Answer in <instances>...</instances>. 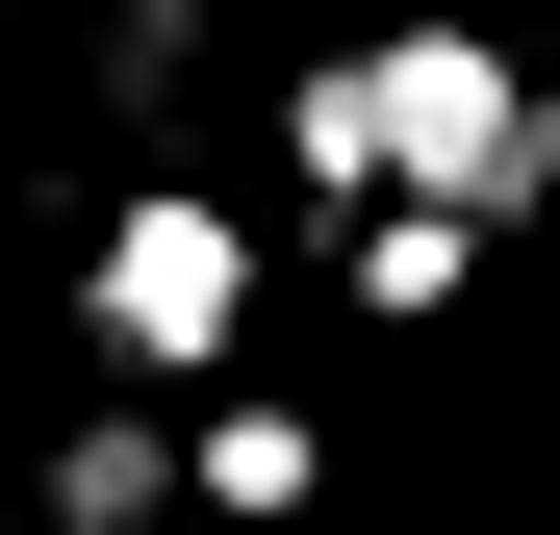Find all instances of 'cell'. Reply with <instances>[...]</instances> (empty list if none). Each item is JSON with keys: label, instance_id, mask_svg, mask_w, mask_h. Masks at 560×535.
Returning <instances> with one entry per match:
<instances>
[{"label": "cell", "instance_id": "cell-4", "mask_svg": "<svg viewBox=\"0 0 560 535\" xmlns=\"http://www.w3.org/2000/svg\"><path fill=\"white\" fill-rule=\"evenodd\" d=\"M153 510H178V433L103 383V408H77L51 460H26V535H153Z\"/></svg>", "mask_w": 560, "mask_h": 535}, {"label": "cell", "instance_id": "cell-5", "mask_svg": "<svg viewBox=\"0 0 560 535\" xmlns=\"http://www.w3.org/2000/svg\"><path fill=\"white\" fill-rule=\"evenodd\" d=\"M280 178L383 230V128H357V51H306V77H280Z\"/></svg>", "mask_w": 560, "mask_h": 535}, {"label": "cell", "instance_id": "cell-2", "mask_svg": "<svg viewBox=\"0 0 560 535\" xmlns=\"http://www.w3.org/2000/svg\"><path fill=\"white\" fill-rule=\"evenodd\" d=\"M255 332V230L205 205V178H153V205H103V255H77V357H103L128 408H205Z\"/></svg>", "mask_w": 560, "mask_h": 535}, {"label": "cell", "instance_id": "cell-6", "mask_svg": "<svg viewBox=\"0 0 560 535\" xmlns=\"http://www.w3.org/2000/svg\"><path fill=\"white\" fill-rule=\"evenodd\" d=\"M357 255V306H383V332H433L458 281H485V230H433V205H383V230H331Z\"/></svg>", "mask_w": 560, "mask_h": 535}, {"label": "cell", "instance_id": "cell-1", "mask_svg": "<svg viewBox=\"0 0 560 535\" xmlns=\"http://www.w3.org/2000/svg\"><path fill=\"white\" fill-rule=\"evenodd\" d=\"M357 128H383V205H433V230H535L560 205V77L510 26H383Z\"/></svg>", "mask_w": 560, "mask_h": 535}, {"label": "cell", "instance_id": "cell-7", "mask_svg": "<svg viewBox=\"0 0 560 535\" xmlns=\"http://www.w3.org/2000/svg\"><path fill=\"white\" fill-rule=\"evenodd\" d=\"M178 77H205V0H103V103L153 128V103H178Z\"/></svg>", "mask_w": 560, "mask_h": 535}, {"label": "cell", "instance_id": "cell-3", "mask_svg": "<svg viewBox=\"0 0 560 535\" xmlns=\"http://www.w3.org/2000/svg\"><path fill=\"white\" fill-rule=\"evenodd\" d=\"M178 485H205V510H331V408H280V383H205V408H178Z\"/></svg>", "mask_w": 560, "mask_h": 535}]
</instances>
